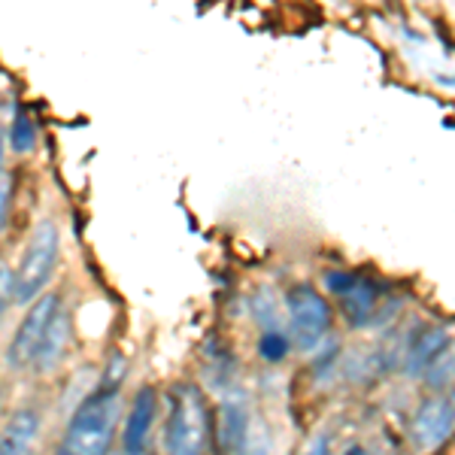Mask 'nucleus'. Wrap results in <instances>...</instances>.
I'll return each mask as SVG.
<instances>
[{
	"label": "nucleus",
	"instance_id": "nucleus-1",
	"mask_svg": "<svg viewBox=\"0 0 455 455\" xmlns=\"http://www.w3.org/2000/svg\"><path fill=\"white\" fill-rule=\"evenodd\" d=\"M119 425V386L100 383L70 416L55 455H109Z\"/></svg>",
	"mask_w": 455,
	"mask_h": 455
},
{
	"label": "nucleus",
	"instance_id": "nucleus-2",
	"mask_svg": "<svg viewBox=\"0 0 455 455\" xmlns=\"http://www.w3.org/2000/svg\"><path fill=\"white\" fill-rule=\"evenodd\" d=\"M212 437V419L204 392L192 383H176L167 392V455H207Z\"/></svg>",
	"mask_w": 455,
	"mask_h": 455
},
{
	"label": "nucleus",
	"instance_id": "nucleus-3",
	"mask_svg": "<svg viewBox=\"0 0 455 455\" xmlns=\"http://www.w3.org/2000/svg\"><path fill=\"white\" fill-rule=\"evenodd\" d=\"M285 310H289V337L300 352H313L328 334L331 325V307L328 300L313 289V285L300 283L291 285L285 295Z\"/></svg>",
	"mask_w": 455,
	"mask_h": 455
},
{
	"label": "nucleus",
	"instance_id": "nucleus-4",
	"mask_svg": "<svg viewBox=\"0 0 455 455\" xmlns=\"http://www.w3.org/2000/svg\"><path fill=\"white\" fill-rule=\"evenodd\" d=\"M58 264V231L52 222H40L31 234V243L25 249L16 270V304H34L43 298L40 291L46 289L49 276H52Z\"/></svg>",
	"mask_w": 455,
	"mask_h": 455
},
{
	"label": "nucleus",
	"instance_id": "nucleus-5",
	"mask_svg": "<svg viewBox=\"0 0 455 455\" xmlns=\"http://www.w3.org/2000/svg\"><path fill=\"white\" fill-rule=\"evenodd\" d=\"M58 310H61V298L58 295H43L34 300L31 310L21 319L16 337H12L10 349H6V364H10V368H34Z\"/></svg>",
	"mask_w": 455,
	"mask_h": 455
},
{
	"label": "nucleus",
	"instance_id": "nucleus-6",
	"mask_svg": "<svg viewBox=\"0 0 455 455\" xmlns=\"http://www.w3.org/2000/svg\"><path fill=\"white\" fill-rule=\"evenodd\" d=\"M455 431V401L425 398L410 419V437L416 450H435Z\"/></svg>",
	"mask_w": 455,
	"mask_h": 455
},
{
	"label": "nucleus",
	"instance_id": "nucleus-7",
	"mask_svg": "<svg viewBox=\"0 0 455 455\" xmlns=\"http://www.w3.org/2000/svg\"><path fill=\"white\" fill-rule=\"evenodd\" d=\"M156 413H158V395L152 386L137 388L134 403H131L128 422L122 428V446L124 455H143L146 446H149V435L152 425H156Z\"/></svg>",
	"mask_w": 455,
	"mask_h": 455
},
{
	"label": "nucleus",
	"instance_id": "nucleus-8",
	"mask_svg": "<svg viewBox=\"0 0 455 455\" xmlns=\"http://www.w3.org/2000/svg\"><path fill=\"white\" fill-rule=\"evenodd\" d=\"M450 331L437 325H425L410 337L407 349H403V371L407 377H425L431 364L450 349Z\"/></svg>",
	"mask_w": 455,
	"mask_h": 455
},
{
	"label": "nucleus",
	"instance_id": "nucleus-9",
	"mask_svg": "<svg viewBox=\"0 0 455 455\" xmlns=\"http://www.w3.org/2000/svg\"><path fill=\"white\" fill-rule=\"evenodd\" d=\"M249 413L246 401L240 395H225L219 407V425H216V450L219 455H237L249 440Z\"/></svg>",
	"mask_w": 455,
	"mask_h": 455
},
{
	"label": "nucleus",
	"instance_id": "nucleus-10",
	"mask_svg": "<svg viewBox=\"0 0 455 455\" xmlns=\"http://www.w3.org/2000/svg\"><path fill=\"white\" fill-rule=\"evenodd\" d=\"M40 431V413L31 407H19L6 416L4 440H0V455H28L31 443Z\"/></svg>",
	"mask_w": 455,
	"mask_h": 455
},
{
	"label": "nucleus",
	"instance_id": "nucleus-11",
	"mask_svg": "<svg viewBox=\"0 0 455 455\" xmlns=\"http://www.w3.org/2000/svg\"><path fill=\"white\" fill-rule=\"evenodd\" d=\"M340 307H343V315H347V322L352 328H368L373 322V315H377V307H379L377 285L358 276L355 285L340 295Z\"/></svg>",
	"mask_w": 455,
	"mask_h": 455
},
{
	"label": "nucleus",
	"instance_id": "nucleus-12",
	"mask_svg": "<svg viewBox=\"0 0 455 455\" xmlns=\"http://www.w3.org/2000/svg\"><path fill=\"white\" fill-rule=\"evenodd\" d=\"M68 331H70V319H68V313H64V307H61L58 315H55V322H52V328H49L46 340H43L40 355H36V362H34L36 371H49L58 358H61L64 343H68Z\"/></svg>",
	"mask_w": 455,
	"mask_h": 455
},
{
	"label": "nucleus",
	"instance_id": "nucleus-13",
	"mask_svg": "<svg viewBox=\"0 0 455 455\" xmlns=\"http://www.w3.org/2000/svg\"><path fill=\"white\" fill-rule=\"evenodd\" d=\"M291 347H295L291 337H285L280 328H264L259 337V355L264 362H283Z\"/></svg>",
	"mask_w": 455,
	"mask_h": 455
},
{
	"label": "nucleus",
	"instance_id": "nucleus-14",
	"mask_svg": "<svg viewBox=\"0 0 455 455\" xmlns=\"http://www.w3.org/2000/svg\"><path fill=\"white\" fill-rule=\"evenodd\" d=\"M6 140H10L12 146V152H31L34 149V143H36V128H34V122L28 119L25 113H16V119H12L10 124V131H6Z\"/></svg>",
	"mask_w": 455,
	"mask_h": 455
},
{
	"label": "nucleus",
	"instance_id": "nucleus-15",
	"mask_svg": "<svg viewBox=\"0 0 455 455\" xmlns=\"http://www.w3.org/2000/svg\"><path fill=\"white\" fill-rule=\"evenodd\" d=\"M425 383H428L431 388H446L455 383V347L450 343V349L443 352V355L437 358L435 364L428 368V373H425Z\"/></svg>",
	"mask_w": 455,
	"mask_h": 455
},
{
	"label": "nucleus",
	"instance_id": "nucleus-16",
	"mask_svg": "<svg viewBox=\"0 0 455 455\" xmlns=\"http://www.w3.org/2000/svg\"><path fill=\"white\" fill-rule=\"evenodd\" d=\"M358 276L355 274H343V270H325V289L334 291L337 298L343 295V291H349L352 285H355Z\"/></svg>",
	"mask_w": 455,
	"mask_h": 455
},
{
	"label": "nucleus",
	"instance_id": "nucleus-17",
	"mask_svg": "<svg viewBox=\"0 0 455 455\" xmlns=\"http://www.w3.org/2000/svg\"><path fill=\"white\" fill-rule=\"evenodd\" d=\"M237 455H270V440L264 431H249V440Z\"/></svg>",
	"mask_w": 455,
	"mask_h": 455
},
{
	"label": "nucleus",
	"instance_id": "nucleus-18",
	"mask_svg": "<svg viewBox=\"0 0 455 455\" xmlns=\"http://www.w3.org/2000/svg\"><path fill=\"white\" fill-rule=\"evenodd\" d=\"M300 455H331V440H328V435H315Z\"/></svg>",
	"mask_w": 455,
	"mask_h": 455
},
{
	"label": "nucleus",
	"instance_id": "nucleus-19",
	"mask_svg": "<svg viewBox=\"0 0 455 455\" xmlns=\"http://www.w3.org/2000/svg\"><path fill=\"white\" fill-rule=\"evenodd\" d=\"M0 219H10V173H4V204H0Z\"/></svg>",
	"mask_w": 455,
	"mask_h": 455
}]
</instances>
